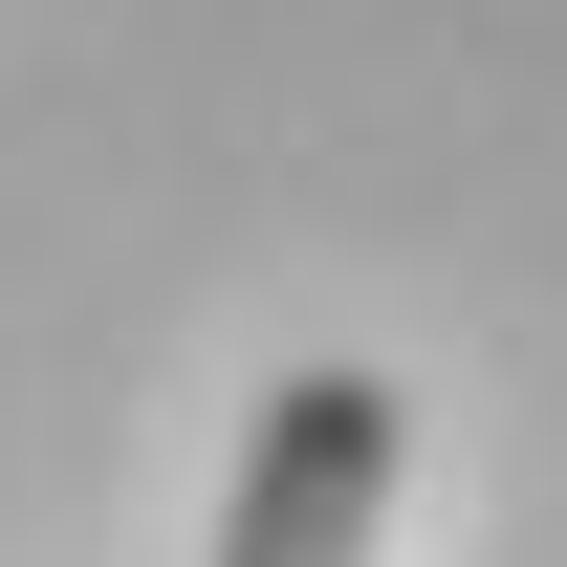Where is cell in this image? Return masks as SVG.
I'll return each instance as SVG.
<instances>
[{"label":"cell","instance_id":"1","mask_svg":"<svg viewBox=\"0 0 567 567\" xmlns=\"http://www.w3.org/2000/svg\"><path fill=\"white\" fill-rule=\"evenodd\" d=\"M393 524V371H284L218 502V567H371Z\"/></svg>","mask_w":567,"mask_h":567}]
</instances>
